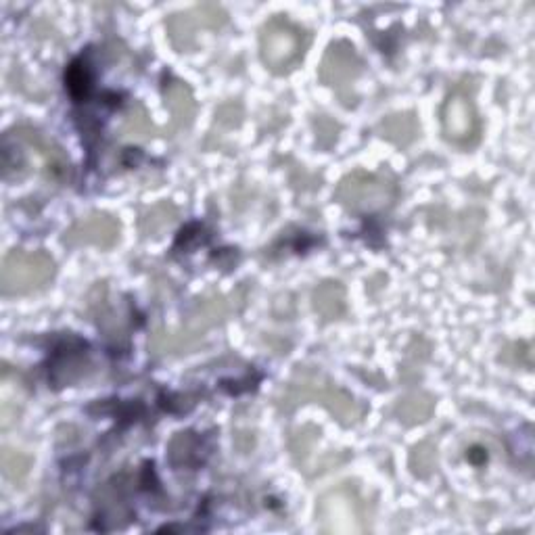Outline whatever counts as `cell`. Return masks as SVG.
<instances>
[{
    "instance_id": "cell-1",
    "label": "cell",
    "mask_w": 535,
    "mask_h": 535,
    "mask_svg": "<svg viewBox=\"0 0 535 535\" xmlns=\"http://www.w3.org/2000/svg\"><path fill=\"white\" fill-rule=\"evenodd\" d=\"M308 46V34L287 17H272L264 23L260 34L262 61L274 74L289 69L304 57Z\"/></svg>"
},
{
    "instance_id": "cell-2",
    "label": "cell",
    "mask_w": 535,
    "mask_h": 535,
    "mask_svg": "<svg viewBox=\"0 0 535 535\" xmlns=\"http://www.w3.org/2000/svg\"><path fill=\"white\" fill-rule=\"evenodd\" d=\"M55 274V262L42 251L15 249L3 260L0 285L5 295H26L42 289Z\"/></svg>"
},
{
    "instance_id": "cell-3",
    "label": "cell",
    "mask_w": 535,
    "mask_h": 535,
    "mask_svg": "<svg viewBox=\"0 0 535 535\" xmlns=\"http://www.w3.org/2000/svg\"><path fill=\"white\" fill-rule=\"evenodd\" d=\"M316 517L324 533L364 531V506L352 487L341 485L318 500Z\"/></svg>"
},
{
    "instance_id": "cell-4",
    "label": "cell",
    "mask_w": 535,
    "mask_h": 535,
    "mask_svg": "<svg viewBox=\"0 0 535 535\" xmlns=\"http://www.w3.org/2000/svg\"><path fill=\"white\" fill-rule=\"evenodd\" d=\"M441 124L450 143L473 147L479 138V118L467 84H456L441 109Z\"/></svg>"
},
{
    "instance_id": "cell-5",
    "label": "cell",
    "mask_w": 535,
    "mask_h": 535,
    "mask_svg": "<svg viewBox=\"0 0 535 535\" xmlns=\"http://www.w3.org/2000/svg\"><path fill=\"white\" fill-rule=\"evenodd\" d=\"M337 199L354 212H379L395 199V186L383 176L354 172L341 180Z\"/></svg>"
},
{
    "instance_id": "cell-6",
    "label": "cell",
    "mask_w": 535,
    "mask_h": 535,
    "mask_svg": "<svg viewBox=\"0 0 535 535\" xmlns=\"http://www.w3.org/2000/svg\"><path fill=\"white\" fill-rule=\"evenodd\" d=\"M297 375L301 377V383H293L291 389L287 391V402H293V404H304L306 400H320V404L327 406L331 412H335L343 423H354L360 418V406L358 402H354V398H350V395L343 393L341 389H335V387H329V385H320L318 383V375H310V372H297ZM285 402V404H287Z\"/></svg>"
},
{
    "instance_id": "cell-7",
    "label": "cell",
    "mask_w": 535,
    "mask_h": 535,
    "mask_svg": "<svg viewBox=\"0 0 535 535\" xmlns=\"http://www.w3.org/2000/svg\"><path fill=\"white\" fill-rule=\"evenodd\" d=\"M224 21L226 13L218 5H201L172 15L168 19V32L178 51H189L197 44L201 30L220 28Z\"/></svg>"
},
{
    "instance_id": "cell-8",
    "label": "cell",
    "mask_w": 535,
    "mask_h": 535,
    "mask_svg": "<svg viewBox=\"0 0 535 535\" xmlns=\"http://www.w3.org/2000/svg\"><path fill=\"white\" fill-rule=\"evenodd\" d=\"M362 69V61L350 42H333L320 63V80L337 90L350 86Z\"/></svg>"
},
{
    "instance_id": "cell-9",
    "label": "cell",
    "mask_w": 535,
    "mask_h": 535,
    "mask_svg": "<svg viewBox=\"0 0 535 535\" xmlns=\"http://www.w3.org/2000/svg\"><path fill=\"white\" fill-rule=\"evenodd\" d=\"M120 237V226L107 214H88L80 218L65 232V243L69 247H101L109 249Z\"/></svg>"
},
{
    "instance_id": "cell-10",
    "label": "cell",
    "mask_w": 535,
    "mask_h": 535,
    "mask_svg": "<svg viewBox=\"0 0 535 535\" xmlns=\"http://www.w3.org/2000/svg\"><path fill=\"white\" fill-rule=\"evenodd\" d=\"M164 97H166V105H168L172 118H174V124L178 128L189 126L193 122V115H195V101H193L189 86L172 80L166 84Z\"/></svg>"
},
{
    "instance_id": "cell-11",
    "label": "cell",
    "mask_w": 535,
    "mask_h": 535,
    "mask_svg": "<svg viewBox=\"0 0 535 535\" xmlns=\"http://www.w3.org/2000/svg\"><path fill=\"white\" fill-rule=\"evenodd\" d=\"M228 314V301H224V297H212V299H203L201 304L195 308V312L191 314L189 320V327H191V335H201L207 329H212L214 324L222 322Z\"/></svg>"
},
{
    "instance_id": "cell-12",
    "label": "cell",
    "mask_w": 535,
    "mask_h": 535,
    "mask_svg": "<svg viewBox=\"0 0 535 535\" xmlns=\"http://www.w3.org/2000/svg\"><path fill=\"white\" fill-rule=\"evenodd\" d=\"M314 310L324 320H335L345 312V289L341 283H322L314 291Z\"/></svg>"
},
{
    "instance_id": "cell-13",
    "label": "cell",
    "mask_w": 535,
    "mask_h": 535,
    "mask_svg": "<svg viewBox=\"0 0 535 535\" xmlns=\"http://www.w3.org/2000/svg\"><path fill=\"white\" fill-rule=\"evenodd\" d=\"M431 412H433V400L427 393H421V391L406 395V398H402L398 406H395V414H398V418L404 425L423 423L431 416Z\"/></svg>"
},
{
    "instance_id": "cell-14",
    "label": "cell",
    "mask_w": 535,
    "mask_h": 535,
    "mask_svg": "<svg viewBox=\"0 0 535 535\" xmlns=\"http://www.w3.org/2000/svg\"><path fill=\"white\" fill-rule=\"evenodd\" d=\"M381 134L395 145H408L416 134V122L412 115L406 113L389 115L387 120L381 122Z\"/></svg>"
},
{
    "instance_id": "cell-15",
    "label": "cell",
    "mask_w": 535,
    "mask_h": 535,
    "mask_svg": "<svg viewBox=\"0 0 535 535\" xmlns=\"http://www.w3.org/2000/svg\"><path fill=\"white\" fill-rule=\"evenodd\" d=\"M410 467L418 477H429L437 469V450L429 441L416 446L410 456Z\"/></svg>"
},
{
    "instance_id": "cell-16",
    "label": "cell",
    "mask_w": 535,
    "mask_h": 535,
    "mask_svg": "<svg viewBox=\"0 0 535 535\" xmlns=\"http://www.w3.org/2000/svg\"><path fill=\"white\" fill-rule=\"evenodd\" d=\"M30 464H32L30 456L9 448L3 450V473L9 481H21L26 477L30 471Z\"/></svg>"
},
{
    "instance_id": "cell-17",
    "label": "cell",
    "mask_w": 535,
    "mask_h": 535,
    "mask_svg": "<svg viewBox=\"0 0 535 535\" xmlns=\"http://www.w3.org/2000/svg\"><path fill=\"white\" fill-rule=\"evenodd\" d=\"M176 218V212L172 205H159L143 218V232L147 237L157 235V232L164 230L166 226H170Z\"/></svg>"
},
{
    "instance_id": "cell-18",
    "label": "cell",
    "mask_w": 535,
    "mask_h": 535,
    "mask_svg": "<svg viewBox=\"0 0 535 535\" xmlns=\"http://www.w3.org/2000/svg\"><path fill=\"white\" fill-rule=\"evenodd\" d=\"M122 134L126 138H136V141H141V138H147L151 134V124H149L147 113L143 111L141 105L132 107V111L128 113V118L122 126Z\"/></svg>"
}]
</instances>
